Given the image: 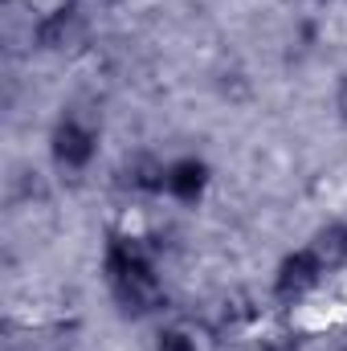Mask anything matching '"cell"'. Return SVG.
Here are the masks:
<instances>
[{
  "label": "cell",
  "mask_w": 347,
  "mask_h": 351,
  "mask_svg": "<svg viewBox=\"0 0 347 351\" xmlns=\"http://www.w3.org/2000/svg\"><path fill=\"white\" fill-rule=\"evenodd\" d=\"M204 184H208V168L200 164V160H176L168 164V176H164V192L176 196V200H196L200 192H204Z\"/></svg>",
  "instance_id": "obj_6"
},
{
  "label": "cell",
  "mask_w": 347,
  "mask_h": 351,
  "mask_svg": "<svg viewBox=\"0 0 347 351\" xmlns=\"http://www.w3.org/2000/svg\"><path fill=\"white\" fill-rule=\"evenodd\" d=\"M33 37H37L41 49H49V53H66V49H78V45L86 41V25H82L78 8L66 4V8L41 12L37 25H33Z\"/></svg>",
  "instance_id": "obj_1"
},
{
  "label": "cell",
  "mask_w": 347,
  "mask_h": 351,
  "mask_svg": "<svg viewBox=\"0 0 347 351\" xmlns=\"http://www.w3.org/2000/svg\"><path fill=\"white\" fill-rule=\"evenodd\" d=\"M156 351H196V343H192V335H184V331H164L160 343H156Z\"/></svg>",
  "instance_id": "obj_7"
},
{
  "label": "cell",
  "mask_w": 347,
  "mask_h": 351,
  "mask_svg": "<svg viewBox=\"0 0 347 351\" xmlns=\"http://www.w3.org/2000/svg\"><path fill=\"white\" fill-rule=\"evenodd\" d=\"M261 351H298V348H294L290 339H265V343H261Z\"/></svg>",
  "instance_id": "obj_8"
},
{
  "label": "cell",
  "mask_w": 347,
  "mask_h": 351,
  "mask_svg": "<svg viewBox=\"0 0 347 351\" xmlns=\"http://www.w3.org/2000/svg\"><path fill=\"white\" fill-rule=\"evenodd\" d=\"M53 160L62 168H74V172L86 168L94 160V131L86 123H78V119H62L53 127Z\"/></svg>",
  "instance_id": "obj_3"
},
{
  "label": "cell",
  "mask_w": 347,
  "mask_h": 351,
  "mask_svg": "<svg viewBox=\"0 0 347 351\" xmlns=\"http://www.w3.org/2000/svg\"><path fill=\"white\" fill-rule=\"evenodd\" d=\"M339 114H344V119H347V78H344V82H339Z\"/></svg>",
  "instance_id": "obj_9"
},
{
  "label": "cell",
  "mask_w": 347,
  "mask_h": 351,
  "mask_svg": "<svg viewBox=\"0 0 347 351\" xmlns=\"http://www.w3.org/2000/svg\"><path fill=\"white\" fill-rule=\"evenodd\" d=\"M311 258L323 265V274H335V269H344L347 265V225L339 221H331V225H323V229H315V237H311Z\"/></svg>",
  "instance_id": "obj_5"
},
{
  "label": "cell",
  "mask_w": 347,
  "mask_h": 351,
  "mask_svg": "<svg viewBox=\"0 0 347 351\" xmlns=\"http://www.w3.org/2000/svg\"><path fill=\"white\" fill-rule=\"evenodd\" d=\"M319 282H323V265L311 258V250H302V254H290L286 262L278 265V274H274V294H278L282 302H302Z\"/></svg>",
  "instance_id": "obj_2"
},
{
  "label": "cell",
  "mask_w": 347,
  "mask_h": 351,
  "mask_svg": "<svg viewBox=\"0 0 347 351\" xmlns=\"http://www.w3.org/2000/svg\"><path fill=\"white\" fill-rule=\"evenodd\" d=\"M147 274H156V269H152V254L143 250V241H135V237H115L110 241V250H106L110 286L131 282V278H147Z\"/></svg>",
  "instance_id": "obj_4"
}]
</instances>
